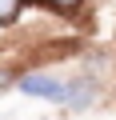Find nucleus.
I'll list each match as a JSON object with an SVG mask.
<instances>
[{
  "label": "nucleus",
  "mask_w": 116,
  "mask_h": 120,
  "mask_svg": "<svg viewBox=\"0 0 116 120\" xmlns=\"http://www.w3.org/2000/svg\"><path fill=\"white\" fill-rule=\"evenodd\" d=\"M20 92L40 96V100H64L68 84H60L56 76H44V72H32V76H20Z\"/></svg>",
  "instance_id": "nucleus-1"
},
{
  "label": "nucleus",
  "mask_w": 116,
  "mask_h": 120,
  "mask_svg": "<svg viewBox=\"0 0 116 120\" xmlns=\"http://www.w3.org/2000/svg\"><path fill=\"white\" fill-rule=\"evenodd\" d=\"M24 8V0H0V24H8V20H16V12Z\"/></svg>",
  "instance_id": "nucleus-2"
},
{
  "label": "nucleus",
  "mask_w": 116,
  "mask_h": 120,
  "mask_svg": "<svg viewBox=\"0 0 116 120\" xmlns=\"http://www.w3.org/2000/svg\"><path fill=\"white\" fill-rule=\"evenodd\" d=\"M80 0H52V8H60V12H68V8H76Z\"/></svg>",
  "instance_id": "nucleus-3"
}]
</instances>
